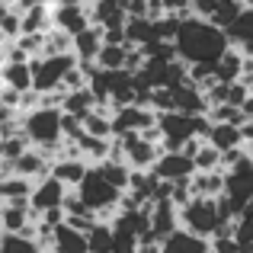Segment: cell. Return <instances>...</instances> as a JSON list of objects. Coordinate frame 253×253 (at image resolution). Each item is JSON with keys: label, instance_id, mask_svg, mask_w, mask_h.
<instances>
[{"label": "cell", "instance_id": "6da1fadb", "mask_svg": "<svg viewBox=\"0 0 253 253\" xmlns=\"http://www.w3.org/2000/svg\"><path fill=\"white\" fill-rule=\"evenodd\" d=\"M228 45L231 42H228V36H224V29L211 26L209 19H202V16L179 19V29H176V36H173V48H176V55L183 58L186 64H192V61L215 64V58L221 55Z\"/></svg>", "mask_w": 253, "mask_h": 253}, {"label": "cell", "instance_id": "7a4b0ae2", "mask_svg": "<svg viewBox=\"0 0 253 253\" xmlns=\"http://www.w3.org/2000/svg\"><path fill=\"white\" fill-rule=\"evenodd\" d=\"M58 119H61V109L58 106H42L39 103L36 109L23 112V135L29 138L32 148H51L55 141H61V125H58Z\"/></svg>", "mask_w": 253, "mask_h": 253}, {"label": "cell", "instance_id": "3957f363", "mask_svg": "<svg viewBox=\"0 0 253 253\" xmlns=\"http://www.w3.org/2000/svg\"><path fill=\"white\" fill-rule=\"evenodd\" d=\"M77 189V196L84 199V205L96 215V211H103V209H116V202H119V192L122 189H116L112 183H106V176L99 173L96 164H90L84 173V179L74 186Z\"/></svg>", "mask_w": 253, "mask_h": 253}, {"label": "cell", "instance_id": "277c9868", "mask_svg": "<svg viewBox=\"0 0 253 253\" xmlns=\"http://www.w3.org/2000/svg\"><path fill=\"white\" fill-rule=\"evenodd\" d=\"M221 196L228 199L234 218H237V211H241L247 202H253V157L250 154L241 157L234 167L224 170V192Z\"/></svg>", "mask_w": 253, "mask_h": 253}, {"label": "cell", "instance_id": "5b68a950", "mask_svg": "<svg viewBox=\"0 0 253 253\" xmlns=\"http://www.w3.org/2000/svg\"><path fill=\"white\" fill-rule=\"evenodd\" d=\"M74 64H77L74 51H64V55H36V58H29L32 90H39V93L55 90V86L61 84L64 71H68V68H74Z\"/></svg>", "mask_w": 253, "mask_h": 253}, {"label": "cell", "instance_id": "8992f818", "mask_svg": "<svg viewBox=\"0 0 253 253\" xmlns=\"http://www.w3.org/2000/svg\"><path fill=\"white\" fill-rule=\"evenodd\" d=\"M176 215H179V228L192 231V234H199V237H209L218 224L215 199H205V196H189L176 209Z\"/></svg>", "mask_w": 253, "mask_h": 253}, {"label": "cell", "instance_id": "52a82bcc", "mask_svg": "<svg viewBox=\"0 0 253 253\" xmlns=\"http://www.w3.org/2000/svg\"><path fill=\"white\" fill-rule=\"evenodd\" d=\"M64 189H68L64 183H58L51 173H45V176L36 179V183H32V189H29V199H26V202H29V211L39 218V211L51 209V205H61Z\"/></svg>", "mask_w": 253, "mask_h": 253}, {"label": "cell", "instance_id": "ba28073f", "mask_svg": "<svg viewBox=\"0 0 253 253\" xmlns=\"http://www.w3.org/2000/svg\"><path fill=\"white\" fill-rule=\"evenodd\" d=\"M148 228L154 231L157 244L170 234L173 228H179V215H176V205L170 199H151V211H148Z\"/></svg>", "mask_w": 253, "mask_h": 253}, {"label": "cell", "instance_id": "9c48e42d", "mask_svg": "<svg viewBox=\"0 0 253 253\" xmlns=\"http://www.w3.org/2000/svg\"><path fill=\"white\" fill-rule=\"evenodd\" d=\"M157 253H209V237H199L186 228H173L157 244Z\"/></svg>", "mask_w": 253, "mask_h": 253}, {"label": "cell", "instance_id": "30bf717a", "mask_svg": "<svg viewBox=\"0 0 253 253\" xmlns=\"http://www.w3.org/2000/svg\"><path fill=\"white\" fill-rule=\"evenodd\" d=\"M151 170L161 179H186L196 167H192V157H186L183 151H161L157 161L151 164Z\"/></svg>", "mask_w": 253, "mask_h": 253}, {"label": "cell", "instance_id": "8fae6325", "mask_svg": "<svg viewBox=\"0 0 253 253\" xmlns=\"http://www.w3.org/2000/svg\"><path fill=\"white\" fill-rule=\"evenodd\" d=\"M51 13V26L55 29H64L68 36H74V32H81L90 19H86V6L84 3H51L48 6Z\"/></svg>", "mask_w": 253, "mask_h": 253}, {"label": "cell", "instance_id": "7c38bea8", "mask_svg": "<svg viewBox=\"0 0 253 253\" xmlns=\"http://www.w3.org/2000/svg\"><path fill=\"white\" fill-rule=\"evenodd\" d=\"M224 36L241 55H253V6H241L237 19L224 29Z\"/></svg>", "mask_w": 253, "mask_h": 253}, {"label": "cell", "instance_id": "4fadbf2b", "mask_svg": "<svg viewBox=\"0 0 253 253\" xmlns=\"http://www.w3.org/2000/svg\"><path fill=\"white\" fill-rule=\"evenodd\" d=\"M99 45H103V26L96 23H86L81 32L71 36V51H74L77 61H93Z\"/></svg>", "mask_w": 253, "mask_h": 253}, {"label": "cell", "instance_id": "5bb4252c", "mask_svg": "<svg viewBox=\"0 0 253 253\" xmlns=\"http://www.w3.org/2000/svg\"><path fill=\"white\" fill-rule=\"evenodd\" d=\"M189 192L192 196H205V199H215L224 192V170L215 167V170H192L189 173Z\"/></svg>", "mask_w": 253, "mask_h": 253}, {"label": "cell", "instance_id": "9a60e30c", "mask_svg": "<svg viewBox=\"0 0 253 253\" xmlns=\"http://www.w3.org/2000/svg\"><path fill=\"white\" fill-rule=\"evenodd\" d=\"M86 6V19L90 23H96V26H122L125 23V6H122V0H93V3H84Z\"/></svg>", "mask_w": 253, "mask_h": 253}, {"label": "cell", "instance_id": "2e32d148", "mask_svg": "<svg viewBox=\"0 0 253 253\" xmlns=\"http://www.w3.org/2000/svg\"><path fill=\"white\" fill-rule=\"evenodd\" d=\"M48 157L42 154V151L39 148H26L23 154H16L13 157V173H19V176H26V179H32V183H36V179H42L45 173H48Z\"/></svg>", "mask_w": 253, "mask_h": 253}, {"label": "cell", "instance_id": "e0dca14e", "mask_svg": "<svg viewBox=\"0 0 253 253\" xmlns=\"http://www.w3.org/2000/svg\"><path fill=\"white\" fill-rule=\"evenodd\" d=\"M170 90H173V109H176V112H186V116H205L209 106H205L202 90H196L189 81L170 86Z\"/></svg>", "mask_w": 253, "mask_h": 253}, {"label": "cell", "instance_id": "ac0fdd59", "mask_svg": "<svg viewBox=\"0 0 253 253\" xmlns=\"http://www.w3.org/2000/svg\"><path fill=\"white\" fill-rule=\"evenodd\" d=\"M86 167H90V164H86L84 157H58V161L48 164V173L58 179V183H64L68 189H74V186L84 179Z\"/></svg>", "mask_w": 253, "mask_h": 253}, {"label": "cell", "instance_id": "d6986e66", "mask_svg": "<svg viewBox=\"0 0 253 253\" xmlns=\"http://www.w3.org/2000/svg\"><path fill=\"white\" fill-rule=\"evenodd\" d=\"M51 253H86V234L74 231L71 224H58L55 234H51Z\"/></svg>", "mask_w": 253, "mask_h": 253}, {"label": "cell", "instance_id": "ffe728a7", "mask_svg": "<svg viewBox=\"0 0 253 253\" xmlns=\"http://www.w3.org/2000/svg\"><path fill=\"white\" fill-rule=\"evenodd\" d=\"M29 221H36L29 202H0V231H23Z\"/></svg>", "mask_w": 253, "mask_h": 253}, {"label": "cell", "instance_id": "44dd1931", "mask_svg": "<svg viewBox=\"0 0 253 253\" xmlns=\"http://www.w3.org/2000/svg\"><path fill=\"white\" fill-rule=\"evenodd\" d=\"M0 84L13 86V90H29L32 86V71H29V61H3L0 64Z\"/></svg>", "mask_w": 253, "mask_h": 253}, {"label": "cell", "instance_id": "7402d4cb", "mask_svg": "<svg viewBox=\"0 0 253 253\" xmlns=\"http://www.w3.org/2000/svg\"><path fill=\"white\" fill-rule=\"evenodd\" d=\"M205 141H209L211 148L224 151V148H234V144H244V138H241V128H237V125H231V122H211L209 131H205Z\"/></svg>", "mask_w": 253, "mask_h": 253}, {"label": "cell", "instance_id": "603a6c76", "mask_svg": "<svg viewBox=\"0 0 253 253\" xmlns=\"http://www.w3.org/2000/svg\"><path fill=\"white\" fill-rule=\"evenodd\" d=\"M112 112L109 109H99V106H93V109H86L81 116V125L86 135H96V138H112V122H109Z\"/></svg>", "mask_w": 253, "mask_h": 253}, {"label": "cell", "instance_id": "cb8c5ba5", "mask_svg": "<svg viewBox=\"0 0 253 253\" xmlns=\"http://www.w3.org/2000/svg\"><path fill=\"white\" fill-rule=\"evenodd\" d=\"M51 3H36L29 10L19 13V32H45L51 26V13H48Z\"/></svg>", "mask_w": 253, "mask_h": 253}, {"label": "cell", "instance_id": "d4e9b609", "mask_svg": "<svg viewBox=\"0 0 253 253\" xmlns=\"http://www.w3.org/2000/svg\"><path fill=\"white\" fill-rule=\"evenodd\" d=\"M77 151H81V157L86 164H99L109 157V138H96V135H84L77 138Z\"/></svg>", "mask_w": 253, "mask_h": 253}, {"label": "cell", "instance_id": "484cf974", "mask_svg": "<svg viewBox=\"0 0 253 253\" xmlns=\"http://www.w3.org/2000/svg\"><path fill=\"white\" fill-rule=\"evenodd\" d=\"M58 109H61V112H74V116H84L86 109H93V93H90V86H77V90H68Z\"/></svg>", "mask_w": 253, "mask_h": 253}, {"label": "cell", "instance_id": "4316f807", "mask_svg": "<svg viewBox=\"0 0 253 253\" xmlns=\"http://www.w3.org/2000/svg\"><path fill=\"white\" fill-rule=\"evenodd\" d=\"M125 51H128V45H112V42H103L96 48V68H103V71H116V68H122V61H125Z\"/></svg>", "mask_w": 253, "mask_h": 253}, {"label": "cell", "instance_id": "83f0119b", "mask_svg": "<svg viewBox=\"0 0 253 253\" xmlns=\"http://www.w3.org/2000/svg\"><path fill=\"white\" fill-rule=\"evenodd\" d=\"M64 51H71V36L64 29L48 26L42 32V55H64Z\"/></svg>", "mask_w": 253, "mask_h": 253}, {"label": "cell", "instance_id": "f1b7e54d", "mask_svg": "<svg viewBox=\"0 0 253 253\" xmlns=\"http://www.w3.org/2000/svg\"><path fill=\"white\" fill-rule=\"evenodd\" d=\"M241 6H244L241 0H218L215 10H211V16H209V23H211V26H218V29H228V26L237 19Z\"/></svg>", "mask_w": 253, "mask_h": 253}, {"label": "cell", "instance_id": "f546056e", "mask_svg": "<svg viewBox=\"0 0 253 253\" xmlns=\"http://www.w3.org/2000/svg\"><path fill=\"white\" fill-rule=\"evenodd\" d=\"M218 157H221V151L211 148V144L202 138V144H199L196 154H192V167H196V170H215L218 167Z\"/></svg>", "mask_w": 253, "mask_h": 253}, {"label": "cell", "instance_id": "4dcf8cb0", "mask_svg": "<svg viewBox=\"0 0 253 253\" xmlns=\"http://www.w3.org/2000/svg\"><path fill=\"white\" fill-rule=\"evenodd\" d=\"M58 125H61V138H81L84 135V125H81V116H74V112H61V119H58Z\"/></svg>", "mask_w": 253, "mask_h": 253}, {"label": "cell", "instance_id": "1f68e13d", "mask_svg": "<svg viewBox=\"0 0 253 253\" xmlns=\"http://www.w3.org/2000/svg\"><path fill=\"white\" fill-rule=\"evenodd\" d=\"M0 32H3L6 39H16L19 36V13L13 10H6V13H0Z\"/></svg>", "mask_w": 253, "mask_h": 253}, {"label": "cell", "instance_id": "d6a6232c", "mask_svg": "<svg viewBox=\"0 0 253 253\" xmlns=\"http://www.w3.org/2000/svg\"><path fill=\"white\" fill-rule=\"evenodd\" d=\"M64 224H71L74 231H81V234H86V231L96 224V215L93 211H84V215H64Z\"/></svg>", "mask_w": 253, "mask_h": 253}, {"label": "cell", "instance_id": "836d02e7", "mask_svg": "<svg viewBox=\"0 0 253 253\" xmlns=\"http://www.w3.org/2000/svg\"><path fill=\"white\" fill-rule=\"evenodd\" d=\"M215 3H218V0H189V13H192V16L209 19L211 10H215Z\"/></svg>", "mask_w": 253, "mask_h": 253}, {"label": "cell", "instance_id": "e575fe53", "mask_svg": "<svg viewBox=\"0 0 253 253\" xmlns=\"http://www.w3.org/2000/svg\"><path fill=\"white\" fill-rule=\"evenodd\" d=\"M122 6L128 16H144V0H122Z\"/></svg>", "mask_w": 253, "mask_h": 253}, {"label": "cell", "instance_id": "d590c367", "mask_svg": "<svg viewBox=\"0 0 253 253\" xmlns=\"http://www.w3.org/2000/svg\"><path fill=\"white\" fill-rule=\"evenodd\" d=\"M241 112H244V119H253V93H247V96H244Z\"/></svg>", "mask_w": 253, "mask_h": 253}, {"label": "cell", "instance_id": "8d00e7d4", "mask_svg": "<svg viewBox=\"0 0 253 253\" xmlns=\"http://www.w3.org/2000/svg\"><path fill=\"white\" fill-rule=\"evenodd\" d=\"M131 253H157V244H148V247H135Z\"/></svg>", "mask_w": 253, "mask_h": 253}, {"label": "cell", "instance_id": "74e56055", "mask_svg": "<svg viewBox=\"0 0 253 253\" xmlns=\"http://www.w3.org/2000/svg\"><path fill=\"white\" fill-rule=\"evenodd\" d=\"M244 148H247V154H250V157H253V135H250V138H247V141H244Z\"/></svg>", "mask_w": 253, "mask_h": 253}, {"label": "cell", "instance_id": "f35d334b", "mask_svg": "<svg viewBox=\"0 0 253 253\" xmlns=\"http://www.w3.org/2000/svg\"><path fill=\"white\" fill-rule=\"evenodd\" d=\"M48 3H84V0H48Z\"/></svg>", "mask_w": 253, "mask_h": 253}, {"label": "cell", "instance_id": "ab89813d", "mask_svg": "<svg viewBox=\"0 0 253 253\" xmlns=\"http://www.w3.org/2000/svg\"><path fill=\"white\" fill-rule=\"evenodd\" d=\"M84 3H93V0H84Z\"/></svg>", "mask_w": 253, "mask_h": 253}, {"label": "cell", "instance_id": "60d3db41", "mask_svg": "<svg viewBox=\"0 0 253 253\" xmlns=\"http://www.w3.org/2000/svg\"><path fill=\"white\" fill-rule=\"evenodd\" d=\"M42 253H51V250H42Z\"/></svg>", "mask_w": 253, "mask_h": 253}]
</instances>
